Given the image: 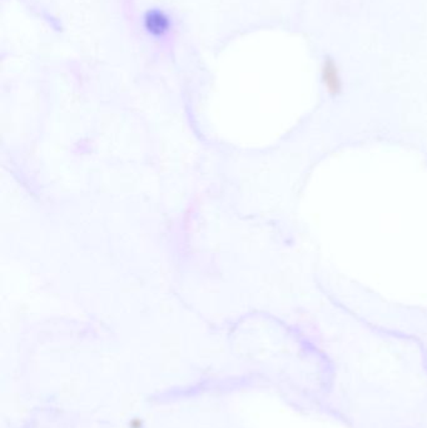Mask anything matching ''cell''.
<instances>
[{
  "instance_id": "2",
  "label": "cell",
  "mask_w": 427,
  "mask_h": 428,
  "mask_svg": "<svg viewBox=\"0 0 427 428\" xmlns=\"http://www.w3.org/2000/svg\"><path fill=\"white\" fill-rule=\"evenodd\" d=\"M144 26L148 30V33L152 34L154 37H162L167 33L169 29V19L167 15L158 10L148 12L144 18Z\"/></svg>"
},
{
  "instance_id": "1",
  "label": "cell",
  "mask_w": 427,
  "mask_h": 428,
  "mask_svg": "<svg viewBox=\"0 0 427 428\" xmlns=\"http://www.w3.org/2000/svg\"><path fill=\"white\" fill-rule=\"evenodd\" d=\"M321 81L331 97H339L343 90L340 67L332 57H325L321 66Z\"/></svg>"
}]
</instances>
